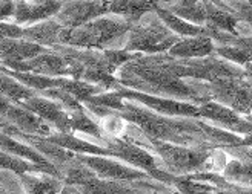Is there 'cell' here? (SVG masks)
<instances>
[{"mask_svg": "<svg viewBox=\"0 0 252 194\" xmlns=\"http://www.w3.org/2000/svg\"><path fill=\"white\" fill-rule=\"evenodd\" d=\"M14 0H0V22H9L14 14Z\"/></svg>", "mask_w": 252, "mask_h": 194, "instance_id": "cell-24", "label": "cell"}, {"mask_svg": "<svg viewBox=\"0 0 252 194\" xmlns=\"http://www.w3.org/2000/svg\"><path fill=\"white\" fill-rule=\"evenodd\" d=\"M103 14H108V0H63L53 19L63 28H79Z\"/></svg>", "mask_w": 252, "mask_h": 194, "instance_id": "cell-6", "label": "cell"}, {"mask_svg": "<svg viewBox=\"0 0 252 194\" xmlns=\"http://www.w3.org/2000/svg\"><path fill=\"white\" fill-rule=\"evenodd\" d=\"M208 94L212 101H217L237 113H251L252 86L245 78H217L208 84Z\"/></svg>", "mask_w": 252, "mask_h": 194, "instance_id": "cell-5", "label": "cell"}, {"mask_svg": "<svg viewBox=\"0 0 252 194\" xmlns=\"http://www.w3.org/2000/svg\"><path fill=\"white\" fill-rule=\"evenodd\" d=\"M0 122L9 124L12 127H16L17 130L28 133V135H37V136H49L53 135L56 130L45 122L40 116H37L27 107H23L19 102H12L6 113L3 115V118L0 120Z\"/></svg>", "mask_w": 252, "mask_h": 194, "instance_id": "cell-11", "label": "cell"}, {"mask_svg": "<svg viewBox=\"0 0 252 194\" xmlns=\"http://www.w3.org/2000/svg\"><path fill=\"white\" fill-rule=\"evenodd\" d=\"M221 176L229 182L252 188V161L251 159H231L224 164Z\"/></svg>", "mask_w": 252, "mask_h": 194, "instance_id": "cell-20", "label": "cell"}, {"mask_svg": "<svg viewBox=\"0 0 252 194\" xmlns=\"http://www.w3.org/2000/svg\"><path fill=\"white\" fill-rule=\"evenodd\" d=\"M48 48L25 38H0V64L9 71H17L27 60L46 52Z\"/></svg>", "mask_w": 252, "mask_h": 194, "instance_id": "cell-9", "label": "cell"}, {"mask_svg": "<svg viewBox=\"0 0 252 194\" xmlns=\"http://www.w3.org/2000/svg\"><path fill=\"white\" fill-rule=\"evenodd\" d=\"M14 2H22V0H14Z\"/></svg>", "mask_w": 252, "mask_h": 194, "instance_id": "cell-28", "label": "cell"}, {"mask_svg": "<svg viewBox=\"0 0 252 194\" xmlns=\"http://www.w3.org/2000/svg\"><path fill=\"white\" fill-rule=\"evenodd\" d=\"M60 6V0H22V2H16L14 14L9 22L19 26H30V24L54 17Z\"/></svg>", "mask_w": 252, "mask_h": 194, "instance_id": "cell-10", "label": "cell"}, {"mask_svg": "<svg viewBox=\"0 0 252 194\" xmlns=\"http://www.w3.org/2000/svg\"><path fill=\"white\" fill-rule=\"evenodd\" d=\"M131 26L129 20L108 12L79 28H63L59 45L98 50L123 49Z\"/></svg>", "mask_w": 252, "mask_h": 194, "instance_id": "cell-1", "label": "cell"}, {"mask_svg": "<svg viewBox=\"0 0 252 194\" xmlns=\"http://www.w3.org/2000/svg\"><path fill=\"white\" fill-rule=\"evenodd\" d=\"M0 150L12 154V156H17V158H22V159H27L30 162H34L37 165H43V167H48V168H56L51 162H48L42 156V154L35 148H32L30 144L17 139L16 136L8 135L6 132L2 130V128H0ZM56 170H57V168H56Z\"/></svg>", "mask_w": 252, "mask_h": 194, "instance_id": "cell-16", "label": "cell"}, {"mask_svg": "<svg viewBox=\"0 0 252 194\" xmlns=\"http://www.w3.org/2000/svg\"><path fill=\"white\" fill-rule=\"evenodd\" d=\"M248 2H249V3H252V0H248Z\"/></svg>", "mask_w": 252, "mask_h": 194, "instance_id": "cell-29", "label": "cell"}, {"mask_svg": "<svg viewBox=\"0 0 252 194\" xmlns=\"http://www.w3.org/2000/svg\"><path fill=\"white\" fill-rule=\"evenodd\" d=\"M19 104L27 107L28 110H31L37 116H40V118L51 125L56 132H60V133H69L71 132L69 113L62 104H59L57 101L48 98V97H43L37 92L31 98L19 102Z\"/></svg>", "mask_w": 252, "mask_h": 194, "instance_id": "cell-8", "label": "cell"}, {"mask_svg": "<svg viewBox=\"0 0 252 194\" xmlns=\"http://www.w3.org/2000/svg\"><path fill=\"white\" fill-rule=\"evenodd\" d=\"M62 31H63V26H60V24L51 17V19L42 20L39 23L30 24V26H23L22 38L51 49L59 45Z\"/></svg>", "mask_w": 252, "mask_h": 194, "instance_id": "cell-14", "label": "cell"}, {"mask_svg": "<svg viewBox=\"0 0 252 194\" xmlns=\"http://www.w3.org/2000/svg\"><path fill=\"white\" fill-rule=\"evenodd\" d=\"M79 156L83 164H86L91 170L102 179L111 180H138L151 177L148 173L138 168L126 164L112 156H98V154H80Z\"/></svg>", "mask_w": 252, "mask_h": 194, "instance_id": "cell-7", "label": "cell"}, {"mask_svg": "<svg viewBox=\"0 0 252 194\" xmlns=\"http://www.w3.org/2000/svg\"><path fill=\"white\" fill-rule=\"evenodd\" d=\"M19 177L25 194H59L63 187L60 177L43 171L22 173Z\"/></svg>", "mask_w": 252, "mask_h": 194, "instance_id": "cell-15", "label": "cell"}, {"mask_svg": "<svg viewBox=\"0 0 252 194\" xmlns=\"http://www.w3.org/2000/svg\"><path fill=\"white\" fill-rule=\"evenodd\" d=\"M251 113H252V104H251Z\"/></svg>", "mask_w": 252, "mask_h": 194, "instance_id": "cell-30", "label": "cell"}, {"mask_svg": "<svg viewBox=\"0 0 252 194\" xmlns=\"http://www.w3.org/2000/svg\"><path fill=\"white\" fill-rule=\"evenodd\" d=\"M0 194H25L17 173L0 170Z\"/></svg>", "mask_w": 252, "mask_h": 194, "instance_id": "cell-22", "label": "cell"}, {"mask_svg": "<svg viewBox=\"0 0 252 194\" xmlns=\"http://www.w3.org/2000/svg\"><path fill=\"white\" fill-rule=\"evenodd\" d=\"M59 194H85L80 188H77L75 185H68V184H63L62 190Z\"/></svg>", "mask_w": 252, "mask_h": 194, "instance_id": "cell-25", "label": "cell"}, {"mask_svg": "<svg viewBox=\"0 0 252 194\" xmlns=\"http://www.w3.org/2000/svg\"><path fill=\"white\" fill-rule=\"evenodd\" d=\"M156 14L161 19V22L166 24V26L180 37H197V35H208L212 38L214 31L208 26H200V24H194L191 22H188L179 16L172 14L165 8H156Z\"/></svg>", "mask_w": 252, "mask_h": 194, "instance_id": "cell-17", "label": "cell"}, {"mask_svg": "<svg viewBox=\"0 0 252 194\" xmlns=\"http://www.w3.org/2000/svg\"><path fill=\"white\" fill-rule=\"evenodd\" d=\"M2 125H3V122H0V127H2Z\"/></svg>", "mask_w": 252, "mask_h": 194, "instance_id": "cell-31", "label": "cell"}, {"mask_svg": "<svg viewBox=\"0 0 252 194\" xmlns=\"http://www.w3.org/2000/svg\"><path fill=\"white\" fill-rule=\"evenodd\" d=\"M234 16L240 20L248 23L249 26H252V3H249L248 0H242L240 3H237L234 6Z\"/></svg>", "mask_w": 252, "mask_h": 194, "instance_id": "cell-23", "label": "cell"}, {"mask_svg": "<svg viewBox=\"0 0 252 194\" xmlns=\"http://www.w3.org/2000/svg\"><path fill=\"white\" fill-rule=\"evenodd\" d=\"M11 104H12V101H9V99L5 98L3 95H0V120L3 118V115L6 113V110L9 109Z\"/></svg>", "mask_w": 252, "mask_h": 194, "instance_id": "cell-26", "label": "cell"}, {"mask_svg": "<svg viewBox=\"0 0 252 194\" xmlns=\"http://www.w3.org/2000/svg\"><path fill=\"white\" fill-rule=\"evenodd\" d=\"M109 92H112L120 98L135 101L138 104H142V106L154 110L160 115H165V116H188V118H198V106L192 104V102L138 92V90L122 86L120 83L112 90H109Z\"/></svg>", "mask_w": 252, "mask_h": 194, "instance_id": "cell-4", "label": "cell"}, {"mask_svg": "<svg viewBox=\"0 0 252 194\" xmlns=\"http://www.w3.org/2000/svg\"><path fill=\"white\" fill-rule=\"evenodd\" d=\"M17 72H31L46 76H71L72 78V71L68 60L54 49H48L46 52L23 61Z\"/></svg>", "mask_w": 252, "mask_h": 194, "instance_id": "cell-12", "label": "cell"}, {"mask_svg": "<svg viewBox=\"0 0 252 194\" xmlns=\"http://www.w3.org/2000/svg\"><path fill=\"white\" fill-rule=\"evenodd\" d=\"M214 48H216V43L208 35L186 37L180 38L177 43L169 48L168 55L182 60L205 58L214 54Z\"/></svg>", "mask_w": 252, "mask_h": 194, "instance_id": "cell-13", "label": "cell"}, {"mask_svg": "<svg viewBox=\"0 0 252 194\" xmlns=\"http://www.w3.org/2000/svg\"><path fill=\"white\" fill-rule=\"evenodd\" d=\"M180 38L183 37L174 34L156 14V11H151L146 12L140 20L132 23L123 49L135 54H163L169 50V48L177 43Z\"/></svg>", "mask_w": 252, "mask_h": 194, "instance_id": "cell-2", "label": "cell"}, {"mask_svg": "<svg viewBox=\"0 0 252 194\" xmlns=\"http://www.w3.org/2000/svg\"><path fill=\"white\" fill-rule=\"evenodd\" d=\"M165 9L194 24H206V8L203 0H171Z\"/></svg>", "mask_w": 252, "mask_h": 194, "instance_id": "cell-18", "label": "cell"}, {"mask_svg": "<svg viewBox=\"0 0 252 194\" xmlns=\"http://www.w3.org/2000/svg\"><path fill=\"white\" fill-rule=\"evenodd\" d=\"M37 94V90L25 86L17 78H14L8 69L0 71V95H3L12 102H22Z\"/></svg>", "mask_w": 252, "mask_h": 194, "instance_id": "cell-19", "label": "cell"}, {"mask_svg": "<svg viewBox=\"0 0 252 194\" xmlns=\"http://www.w3.org/2000/svg\"><path fill=\"white\" fill-rule=\"evenodd\" d=\"M0 170H9V171H14L17 174L22 173H32V171H43V173H49V174H54L57 177L59 171L56 168H48L43 165H37L34 162H30L27 159H22L17 156H12V154L2 151L0 150Z\"/></svg>", "mask_w": 252, "mask_h": 194, "instance_id": "cell-21", "label": "cell"}, {"mask_svg": "<svg viewBox=\"0 0 252 194\" xmlns=\"http://www.w3.org/2000/svg\"><path fill=\"white\" fill-rule=\"evenodd\" d=\"M149 150L154 151L165 165V170L175 176L208 171V165L212 158V151L201 147L180 146L157 139H149Z\"/></svg>", "mask_w": 252, "mask_h": 194, "instance_id": "cell-3", "label": "cell"}, {"mask_svg": "<svg viewBox=\"0 0 252 194\" xmlns=\"http://www.w3.org/2000/svg\"><path fill=\"white\" fill-rule=\"evenodd\" d=\"M243 72H245V80L252 86V61L246 63L243 66Z\"/></svg>", "mask_w": 252, "mask_h": 194, "instance_id": "cell-27", "label": "cell"}]
</instances>
